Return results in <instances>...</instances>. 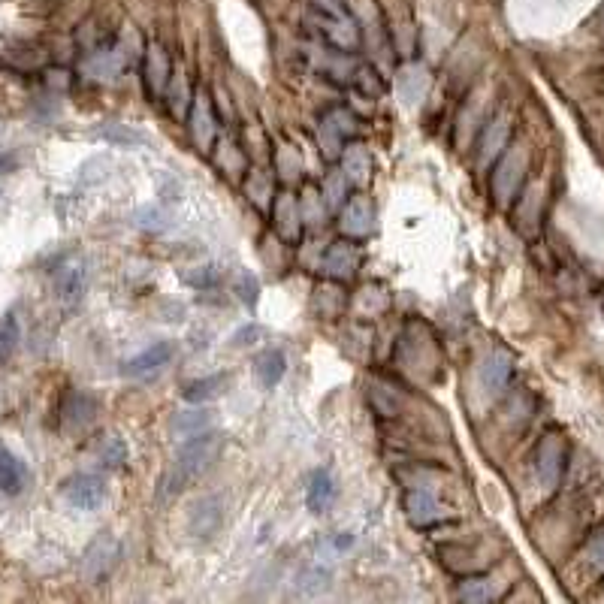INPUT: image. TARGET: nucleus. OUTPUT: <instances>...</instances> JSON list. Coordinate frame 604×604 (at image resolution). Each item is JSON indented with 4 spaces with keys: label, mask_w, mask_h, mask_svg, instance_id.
<instances>
[{
    "label": "nucleus",
    "mask_w": 604,
    "mask_h": 604,
    "mask_svg": "<svg viewBox=\"0 0 604 604\" xmlns=\"http://www.w3.org/2000/svg\"><path fill=\"white\" fill-rule=\"evenodd\" d=\"M25 484H28V469H25V463L16 457L10 447L0 444V493L16 496V493L25 490Z\"/></svg>",
    "instance_id": "a211bd4d"
},
{
    "label": "nucleus",
    "mask_w": 604,
    "mask_h": 604,
    "mask_svg": "<svg viewBox=\"0 0 604 604\" xmlns=\"http://www.w3.org/2000/svg\"><path fill=\"white\" fill-rule=\"evenodd\" d=\"M239 296H242V302H257V278L254 275H239Z\"/></svg>",
    "instance_id": "f704fd0d"
},
{
    "label": "nucleus",
    "mask_w": 604,
    "mask_h": 604,
    "mask_svg": "<svg viewBox=\"0 0 604 604\" xmlns=\"http://www.w3.org/2000/svg\"><path fill=\"white\" fill-rule=\"evenodd\" d=\"M583 562L592 577H604V526L589 535V541L583 547Z\"/></svg>",
    "instance_id": "c85d7f7f"
},
{
    "label": "nucleus",
    "mask_w": 604,
    "mask_h": 604,
    "mask_svg": "<svg viewBox=\"0 0 604 604\" xmlns=\"http://www.w3.org/2000/svg\"><path fill=\"white\" fill-rule=\"evenodd\" d=\"M272 227L284 242H296L302 233V206L293 194H278L272 203Z\"/></svg>",
    "instance_id": "ddd939ff"
},
{
    "label": "nucleus",
    "mask_w": 604,
    "mask_h": 604,
    "mask_svg": "<svg viewBox=\"0 0 604 604\" xmlns=\"http://www.w3.org/2000/svg\"><path fill=\"white\" fill-rule=\"evenodd\" d=\"M321 197L318 191H306V197H302V221L306 224H324V206H321Z\"/></svg>",
    "instance_id": "473e14b6"
},
{
    "label": "nucleus",
    "mask_w": 604,
    "mask_h": 604,
    "mask_svg": "<svg viewBox=\"0 0 604 604\" xmlns=\"http://www.w3.org/2000/svg\"><path fill=\"white\" fill-rule=\"evenodd\" d=\"M565 460H568V444L559 432H547L538 441L535 450V475L547 490H556L562 475H565Z\"/></svg>",
    "instance_id": "20e7f679"
},
{
    "label": "nucleus",
    "mask_w": 604,
    "mask_h": 604,
    "mask_svg": "<svg viewBox=\"0 0 604 604\" xmlns=\"http://www.w3.org/2000/svg\"><path fill=\"white\" fill-rule=\"evenodd\" d=\"M173 429L182 435V438H191V435H200L206 429H212V411H203V408H191V411H182L176 414L173 420Z\"/></svg>",
    "instance_id": "bb28decb"
},
{
    "label": "nucleus",
    "mask_w": 604,
    "mask_h": 604,
    "mask_svg": "<svg viewBox=\"0 0 604 604\" xmlns=\"http://www.w3.org/2000/svg\"><path fill=\"white\" fill-rule=\"evenodd\" d=\"M336 496H339V487H336L333 475H330L327 469L315 472L312 481H309V490H306L309 511H312V514H327V511L333 508Z\"/></svg>",
    "instance_id": "aec40b11"
},
{
    "label": "nucleus",
    "mask_w": 604,
    "mask_h": 604,
    "mask_svg": "<svg viewBox=\"0 0 604 604\" xmlns=\"http://www.w3.org/2000/svg\"><path fill=\"white\" fill-rule=\"evenodd\" d=\"M170 357H173V345L170 342H155L151 348H145L142 354H136L133 360H127L121 372L127 378H142V375H151V372L164 369L170 363Z\"/></svg>",
    "instance_id": "f3484780"
},
{
    "label": "nucleus",
    "mask_w": 604,
    "mask_h": 604,
    "mask_svg": "<svg viewBox=\"0 0 604 604\" xmlns=\"http://www.w3.org/2000/svg\"><path fill=\"white\" fill-rule=\"evenodd\" d=\"M526 167H529V155L523 145H508L499 161H496V170L490 176V188H493V197L499 206H511L523 179H526Z\"/></svg>",
    "instance_id": "7ed1b4c3"
},
{
    "label": "nucleus",
    "mask_w": 604,
    "mask_h": 604,
    "mask_svg": "<svg viewBox=\"0 0 604 604\" xmlns=\"http://www.w3.org/2000/svg\"><path fill=\"white\" fill-rule=\"evenodd\" d=\"M511 375H514V357L508 351H493L481 366V384L487 387L490 396H499L511 384Z\"/></svg>",
    "instance_id": "dca6fc26"
},
{
    "label": "nucleus",
    "mask_w": 604,
    "mask_h": 604,
    "mask_svg": "<svg viewBox=\"0 0 604 604\" xmlns=\"http://www.w3.org/2000/svg\"><path fill=\"white\" fill-rule=\"evenodd\" d=\"M508 136H511V115L508 112H499L496 118L487 121L484 133H481V151H478V161L481 167L487 170L490 161H499V155L508 148Z\"/></svg>",
    "instance_id": "f8f14e48"
},
{
    "label": "nucleus",
    "mask_w": 604,
    "mask_h": 604,
    "mask_svg": "<svg viewBox=\"0 0 604 604\" xmlns=\"http://www.w3.org/2000/svg\"><path fill=\"white\" fill-rule=\"evenodd\" d=\"M118 559H121V544H118V538H112V535H97L94 541H91V547L85 550V556H82V574L94 583V580H103L115 565H118Z\"/></svg>",
    "instance_id": "0eeeda50"
},
{
    "label": "nucleus",
    "mask_w": 604,
    "mask_h": 604,
    "mask_svg": "<svg viewBox=\"0 0 604 604\" xmlns=\"http://www.w3.org/2000/svg\"><path fill=\"white\" fill-rule=\"evenodd\" d=\"M402 508H405L408 523L417 526V529H429V526L444 520L441 505L435 502V496L429 490H408L405 499H402Z\"/></svg>",
    "instance_id": "4468645a"
},
{
    "label": "nucleus",
    "mask_w": 604,
    "mask_h": 604,
    "mask_svg": "<svg viewBox=\"0 0 604 604\" xmlns=\"http://www.w3.org/2000/svg\"><path fill=\"white\" fill-rule=\"evenodd\" d=\"M164 97H170V109H173V115H185V109H191L188 100H191L194 94H191L188 79H185L182 70H176V73L170 76V85H167V94H164Z\"/></svg>",
    "instance_id": "c756f323"
},
{
    "label": "nucleus",
    "mask_w": 604,
    "mask_h": 604,
    "mask_svg": "<svg viewBox=\"0 0 604 604\" xmlns=\"http://www.w3.org/2000/svg\"><path fill=\"white\" fill-rule=\"evenodd\" d=\"M97 136H103L106 142H118V145H142L148 142V136L136 127H127V124H103L97 130Z\"/></svg>",
    "instance_id": "7c9ffc66"
},
{
    "label": "nucleus",
    "mask_w": 604,
    "mask_h": 604,
    "mask_svg": "<svg viewBox=\"0 0 604 604\" xmlns=\"http://www.w3.org/2000/svg\"><path fill=\"white\" fill-rule=\"evenodd\" d=\"M94 414H97V402L82 390H73L61 405V420L67 429H85L94 420Z\"/></svg>",
    "instance_id": "6ab92c4d"
},
{
    "label": "nucleus",
    "mask_w": 604,
    "mask_h": 604,
    "mask_svg": "<svg viewBox=\"0 0 604 604\" xmlns=\"http://www.w3.org/2000/svg\"><path fill=\"white\" fill-rule=\"evenodd\" d=\"M19 342H22L19 315H16V312H7L4 321H0V366H4V363L19 351Z\"/></svg>",
    "instance_id": "b1692460"
},
{
    "label": "nucleus",
    "mask_w": 604,
    "mask_h": 604,
    "mask_svg": "<svg viewBox=\"0 0 604 604\" xmlns=\"http://www.w3.org/2000/svg\"><path fill=\"white\" fill-rule=\"evenodd\" d=\"M94 457L100 460V466L106 469H118L127 463V444L118 435H100L94 444Z\"/></svg>",
    "instance_id": "5701e85b"
},
{
    "label": "nucleus",
    "mask_w": 604,
    "mask_h": 604,
    "mask_svg": "<svg viewBox=\"0 0 604 604\" xmlns=\"http://www.w3.org/2000/svg\"><path fill=\"white\" fill-rule=\"evenodd\" d=\"M245 191H248V197H251L260 209H272V182H269L263 173H251Z\"/></svg>",
    "instance_id": "2f4dec72"
},
{
    "label": "nucleus",
    "mask_w": 604,
    "mask_h": 604,
    "mask_svg": "<svg viewBox=\"0 0 604 604\" xmlns=\"http://www.w3.org/2000/svg\"><path fill=\"white\" fill-rule=\"evenodd\" d=\"M227 381H230L227 375H209V378H200V381L188 384L185 399L194 402V405H203V402H209V399H218V396L224 393Z\"/></svg>",
    "instance_id": "393cba45"
},
{
    "label": "nucleus",
    "mask_w": 604,
    "mask_h": 604,
    "mask_svg": "<svg viewBox=\"0 0 604 604\" xmlns=\"http://www.w3.org/2000/svg\"><path fill=\"white\" fill-rule=\"evenodd\" d=\"M85 287H88V269H85L82 260H70V263L58 266V272H55V290H58V299L64 302L67 309L76 306V302L82 299Z\"/></svg>",
    "instance_id": "2eb2a0df"
},
{
    "label": "nucleus",
    "mask_w": 604,
    "mask_h": 604,
    "mask_svg": "<svg viewBox=\"0 0 604 604\" xmlns=\"http://www.w3.org/2000/svg\"><path fill=\"white\" fill-rule=\"evenodd\" d=\"M224 523V499L221 496H203L188 511V532L194 538H212Z\"/></svg>",
    "instance_id": "9d476101"
},
{
    "label": "nucleus",
    "mask_w": 604,
    "mask_h": 604,
    "mask_svg": "<svg viewBox=\"0 0 604 604\" xmlns=\"http://www.w3.org/2000/svg\"><path fill=\"white\" fill-rule=\"evenodd\" d=\"M321 133H324V139L336 148L348 133H354V118L345 112V109H333V112H327L324 115V124H321Z\"/></svg>",
    "instance_id": "a878e982"
},
{
    "label": "nucleus",
    "mask_w": 604,
    "mask_h": 604,
    "mask_svg": "<svg viewBox=\"0 0 604 604\" xmlns=\"http://www.w3.org/2000/svg\"><path fill=\"white\" fill-rule=\"evenodd\" d=\"M284 372H287V357L278 348H269L254 360V375H257L263 390H272L284 378Z\"/></svg>",
    "instance_id": "412c9836"
},
{
    "label": "nucleus",
    "mask_w": 604,
    "mask_h": 604,
    "mask_svg": "<svg viewBox=\"0 0 604 604\" xmlns=\"http://www.w3.org/2000/svg\"><path fill=\"white\" fill-rule=\"evenodd\" d=\"M170 76H173V64H170L167 49L158 40H151L145 46V58H142V82H145V91L151 100H164Z\"/></svg>",
    "instance_id": "39448f33"
},
{
    "label": "nucleus",
    "mask_w": 604,
    "mask_h": 604,
    "mask_svg": "<svg viewBox=\"0 0 604 604\" xmlns=\"http://www.w3.org/2000/svg\"><path fill=\"white\" fill-rule=\"evenodd\" d=\"M345 194H348V176L345 173L330 176L327 185H324V197H330L333 206H345Z\"/></svg>",
    "instance_id": "72a5a7b5"
},
{
    "label": "nucleus",
    "mask_w": 604,
    "mask_h": 604,
    "mask_svg": "<svg viewBox=\"0 0 604 604\" xmlns=\"http://www.w3.org/2000/svg\"><path fill=\"white\" fill-rule=\"evenodd\" d=\"M342 173L348 176V182L354 185H366L372 176V158L363 145H348L342 155Z\"/></svg>",
    "instance_id": "4be33fe9"
},
{
    "label": "nucleus",
    "mask_w": 604,
    "mask_h": 604,
    "mask_svg": "<svg viewBox=\"0 0 604 604\" xmlns=\"http://www.w3.org/2000/svg\"><path fill=\"white\" fill-rule=\"evenodd\" d=\"M224 447V435L221 432H200V435H191L179 450L176 457L167 469V475L161 478V490L158 496L161 499H170V496H179L185 493L194 481H200L218 460V453Z\"/></svg>",
    "instance_id": "f257e3e1"
},
{
    "label": "nucleus",
    "mask_w": 604,
    "mask_h": 604,
    "mask_svg": "<svg viewBox=\"0 0 604 604\" xmlns=\"http://www.w3.org/2000/svg\"><path fill=\"white\" fill-rule=\"evenodd\" d=\"M188 130H191V139L200 151H212L215 145V136H218V121H215V109H212V100L203 88L194 91L191 97V109H188Z\"/></svg>",
    "instance_id": "423d86ee"
},
{
    "label": "nucleus",
    "mask_w": 604,
    "mask_h": 604,
    "mask_svg": "<svg viewBox=\"0 0 604 604\" xmlns=\"http://www.w3.org/2000/svg\"><path fill=\"white\" fill-rule=\"evenodd\" d=\"M64 499L79 511H97L103 505V499H106V484H103V478L88 475V472L73 475L64 484Z\"/></svg>",
    "instance_id": "1a4fd4ad"
},
{
    "label": "nucleus",
    "mask_w": 604,
    "mask_h": 604,
    "mask_svg": "<svg viewBox=\"0 0 604 604\" xmlns=\"http://www.w3.org/2000/svg\"><path fill=\"white\" fill-rule=\"evenodd\" d=\"M360 269V248L348 239L330 245V251L321 260V272L333 281H351Z\"/></svg>",
    "instance_id": "9b49d317"
},
{
    "label": "nucleus",
    "mask_w": 604,
    "mask_h": 604,
    "mask_svg": "<svg viewBox=\"0 0 604 604\" xmlns=\"http://www.w3.org/2000/svg\"><path fill=\"white\" fill-rule=\"evenodd\" d=\"M592 34L604 40V4H601V10H598L595 19H592Z\"/></svg>",
    "instance_id": "c9c22d12"
},
{
    "label": "nucleus",
    "mask_w": 604,
    "mask_h": 604,
    "mask_svg": "<svg viewBox=\"0 0 604 604\" xmlns=\"http://www.w3.org/2000/svg\"><path fill=\"white\" fill-rule=\"evenodd\" d=\"M339 227L348 239H366L372 230H375V206L369 197L357 194L351 197L345 206H342V215H339Z\"/></svg>",
    "instance_id": "6e6552de"
},
{
    "label": "nucleus",
    "mask_w": 604,
    "mask_h": 604,
    "mask_svg": "<svg viewBox=\"0 0 604 604\" xmlns=\"http://www.w3.org/2000/svg\"><path fill=\"white\" fill-rule=\"evenodd\" d=\"M457 598L460 601H472V604H487L493 601V583L490 577H466L460 586H457Z\"/></svg>",
    "instance_id": "cd10ccee"
},
{
    "label": "nucleus",
    "mask_w": 604,
    "mask_h": 604,
    "mask_svg": "<svg viewBox=\"0 0 604 604\" xmlns=\"http://www.w3.org/2000/svg\"><path fill=\"white\" fill-rule=\"evenodd\" d=\"M309 22L330 46L342 52H354L360 46V28L351 10L345 7V0H312Z\"/></svg>",
    "instance_id": "f03ea898"
}]
</instances>
